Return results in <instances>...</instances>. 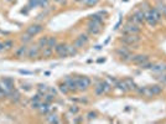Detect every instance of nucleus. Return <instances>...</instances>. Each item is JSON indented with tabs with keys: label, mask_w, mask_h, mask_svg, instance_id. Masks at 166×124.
Here are the masks:
<instances>
[{
	"label": "nucleus",
	"mask_w": 166,
	"mask_h": 124,
	"mask_svg": "<svg viewBox=\"0 0 166 124\" xmlns=\"http://www.w3.org/2000/svg\"><path fill=\"white\" fill-rule=\"evenodd\" d=\"M15 88V81L10 77H4L0 78V91L4 93V96L8 97L10 95V92Z\"/></svg>",
	"instance_id": "obj_1"
},
{
	"label": "nucleus",
	"mask_w": 166,
	"mask_h": 124,
	"mask_svg": "<svg viewBox=\"0 0 166 124\" xmlns=\"http://www.w3.org/2000/svg\"><path fill=\"white\" fill-rule=\"evenodd\" d=\"M87 31L89 35L97 36L103 31V22L99 21H94V20H89L87 22Z\"/></svg>",
	"instance_id": "obj_2"
},
{
	"label": "nucleus",
	"mask_w": 166,
	"mask_h": 124,
	"mask_svg": "<svg viewBox=\"0 0 166 124\" xmlns=\"http://www.w3.org/2000/svg\"><path fill=\"white\" fill-rule=\"evenodd\" d=\"M140 36L139 35H123L120 37V42L125 46H129V47H134L137 48V46L139 45L140 42Z\"/></svg>",
	"instance_id": "obj_3"
},
{
	"label": "nucleus",
	"mask_w": 166,
	"mask_h": 124,
	"mask_svg": "<svg viewBox=\"0 0 166 124\" xmlns=\"http://www.w3.org/2000/svg\"><path fill=\"white\" fill-rule=\"evenodd\" d=\"M140 33H141L140 26L133 24V22H129V21L122 29V34L123 35H140Z\"/></svg>",
	"instance_id": "obj_4"
},
{
	"label": "nucleus",
	"mask_w": 166,
	"mask_h": 124,
	"mask_svg": "<svg viewBox=\"0 0 166 124\" xmlns=\"http://www.w3.org/2000/svg\"><path fill=\"white\" fill-rule=\"evenodd\" d=\"M112 89V86L107 82V81H101V82H98L94 87V93H95V96L98 97H101L103 95H107V93H109Z\"/></svg>",
	"instance_id": "obj_5"
},
{
	"label": "nucleus",
	"mask_w": 166,
	"mask_h": 124,
	"mask_svg": "<svg viewBox=\"0 0 166 124\" xmlns=\"http://www.w3.org/2000/svg\"><path fill=\"white\" fill-rule=\"evenodd\" d=\"M76 82H77V88L78 91L81 92H84L87 91L91 84H92V79L89 77H86V76H81V77H77L76 78Z\"/></svg>",
	"instance_id": "obj_6"
},
{
	"label": "nucleus",
	"mask_w": 166,
	"mask_h": 124,
	"mask_svg": "<svg viewBox=\"0 0 166 124\" xmlns=\"http://www.w3.org/2000/svg\"><path fill=\"white\" fill-rule=\"evenodd\" d=\"M115 52H117L118 57H119L120 60L125 61V62H126V61H131L133 56H134L128 47H119V48H117V50H115Z\"/></svg>",
	"instance_id": "obj_7"
},
{
	"label": "nucleus",
	"mask_w": 166,
	"mask_h": 124,
	"mask_svg": "<svg viewBox=\"0 0 166 124\" xmlns=\"http://www.w3.org/2000/svg\"><path fill=\"white\" fill-rule=\"evenodd\" d=\"M55 52H56V55L60 57V58H67L68 57V47H67V45L66 44H57L56 46H55Z\"/></svg>",
	"instance_id": "obj_8"
},
{
	"label": "nucleus",
	"mask_w": 166,
	"mask_h": 124,
	"mask_svg": "<svg viewBox=\"0 0 166 124\" xmlns=\"http://www.w3.org/2000/svg\"><path fill=\"white\" fill-rule=\"evenodd\" d=\"M88 42H89V36H88L87 34H81V35L73 41V45L76 46V48L81 50V48H83Z\"/></svg>",
	"instance_id": "obj_9"
},
{
	"label": "nucleus",
	"mask_w": 166,
	"mask_h": 124,
	"mask_svg": "<svg viewBox=\"0 0 166 124\" xmlns=\"http://www.w3.org/2000/svg\"><path fill=\"white\" fill-rule=\"evenodd\" d=\"M42 30H44V25H41V24H32V25H30L26 29V33L29 35H31V36H36V35H39L41 33Z\"/></svg>",
	"instance_id": "obj_10"
},
{
	"label": "nucleus",
	"mask_w": 166,
	"mask_h": 124,
	"mask_svg": "<svg viewBox=\"0 0 166 124\" xmlns=\"http://www.w3.org/2000/svg\"><path fill=\"white\" fill-rule=\"evenodd\" d=\"M40 52H41V48H40V46L37 44L31 45L29 47V50H27V57L31 58V60L37 58V57H40Z\"/></svg>",
	"instance_id": "obj_11"
},
{
	"label": "nucleus",
	"mask_w": 166,
	"mask_h": 124,
	"mask_svg": "<svg viewBox=\"0 0 166 124\" xmlns=\"http://www.w3.org/2000/svg\"><path fill=\"white\" fill-rule=\"evenodd\" d=\"M27 50H29V47L25 44H22L21 46L16 47V50L14 51V55H15L16 58H20L21 60L24 57H27Z\"/></svg>",
	"instance_id": "obj_12"
},
{
	"label": "nucleus",
	"mask_w": 166,
	"mask_h": 124,
	"mask_svg": "<svg viewBox=\"0 0 166 124\" xmlns=\"http://www.w3.org/2000/svg\"><path fill=\"white\" fill-rule=\"evenodd\" d=\"M64 83L67 84V87H68L70 92H73V93H76V92L78 91V88H77V82H76V78H72V77H67V78L64 79Z\"/></svg>",
	"instance_id": "obj_13"
},
{
	"label": "nucleus",
	"mask_w": 166,
	"mask_h": 124,
	"mask_svg": "<svg viewBox=\"0 0 166 124\" xmlns=\"http://www.w3.org/2000/svg\"><path fill=\"white\" fill-rule=\"evenodd\" d=\"M8 98L13 102V103H19L20 101H21V93L17 91V89H13L11 92H10V95L8 96Z\"/></svg>",
	"instance_id": "obj_14"
},
{
	"label": "nucleus",
	"mask_w": 166,
	"mask_h": 124,
	"mask_svg": "<svg viewBox=\"0 0 166 124\" xmlns=\"http://www.w3.org/2000/svg\"><path fill=\"white\" fill-rule=\"evenodd\" d=\"M53 48L52 47H48V46H46V47H44V48H41V52H40V57L41 58H45V60H47V58H51L52 56H53Z\"/></svg>",
	"instance_id": "obj_15"
},
{
	"label": "nucleus",
	"mask_w": 166,
	"mask_h": 124,
	"mask_svg": "<svg viewBox=\"0 0 166 124\" xmlns=\"http://www.w3.org/2000/svg\"><path fill=\"white\" fill-rule=\"evenodd\" d=\"M149 60V56L148 55H134L133 56V58H131V62L134 65H140V64H143V62H145V61H148Z\"/></svg>",
	"instance_id": "obj_16"
},
{
	"label": "nucleus",
	"mask_w": 166,
	"mask_h": 124,
	"mask_svg": "<svg viewBox=\"0 0 166 124\" xmlns=\"http://www.w3.org/2000/svg\"><path fill=\"white\" fill-rule=\"evenodd\" d=\"M37 110H39V113L41 114V115H47L48 114V112L51 110V107H50V103H47V102H41V104H40V107L37 108Z\"/></svg>",
	"instance_id": "obj_17"
},
{
	"label": "nucleus",
	"mask_w": 166,
	"mask_h": 124,
	"mask_svg": "<svg viewBox=\"0 0 166 124\" xmlns=\"http://www.w3.org/2000/svg\"><path fill=\"white\" fill-rule=\"evenodd\" d=\"M151 70L156 73H162L166 72V64L165 62H159V64H155L151 66Z\"/></svg>",
	"instance_id": "obj_18"
},
{
	"label": "nucleus",
	"mask_w": 166,
	"mask_h": 124,
	"mask_svg": "<svg viewBox=\"0 0 166 124\" xmlns=\"http://www.w3.org/2000/svg\"><path fill=\"white\" fill-rule=\"evenodd\" d=\"M133 15L137 17V20L140 22V25H143L144 22H146V14H145L144 10H138V11H135Z\"/></svg>",
	"instance_id": "obj_19"
},
{
	"label": "nucleus",
	"mask_w": 166,
	"mask_h": 124,
	"mask_svg": "<svg viewBox=\"0 0 166 124\" xmlns=\"http://www.w3.org/2000/svg\"><path fill=\"white\" fill-rule=\"evenodd\" d=\"M145 14H146V22H148L150 26H152V27H154V26H156L159 21L152 16V14L150 13V9H149L148 11H145Z\"/></svg>",
	"instance_id": "obj_20"
},
{
	"label": "nucleus",
	"mask_w": 166,
	"mask_h": 124,
	"mask_svg": "<svg viewBox=\"0 0 166 124\" xmlns=\"http://www.w3.org/2000/svg\"><path fill=\"white\" fill-rule=\"evenodd\" d=\"M137 91H138L139 95H141L143 97H148V98L152 97V93H151V91H150V87H143V88H138Z\"/></svg>",
	"instance_id": "obj_21"
},
{
	"label": "nucleus",
	"mask_w": 166,
	"mask_h": 124,
	"mask_svg": "<svg viewBox=\"0 0 166 124\" xmlns=\"http://www.w3.org/2000/svg\"><path fill=\"white\" fill-rule=\"evenodd\" d=\"M150 91L152 93V96H159L162 93L164 87H162V84H154V86H150Z\"/></svg>",
	"instance_id": "obj_22"
},
{
	"label": "nucleus",
	"mask_w": 166,
	"mask_h": 124,
	"mask_svg": "<svg viewBox=\"0 0 166 124\" xmlns=\"http://www.w3.org/2000/svg\"><path fill=\"white\" fill-rule=\"evenodd\" d=\"M125 81V83H126V87H128V91H137L138 89V86H137V83L133 81V78H125L124 79Z\"/></svg>",
	"instance_id": "obj_23"
},
{
	"label": "nucleus",
	"mask_w": 166,
	"mask_h": 124,
	"mask_svg": "<svg viewBox=\"0 0 166 124\" xmlns=\"http://www.w3.org/2000/svg\"><path fill=\"white\" fill-rule=\"evenodd\" d=\"M115 87H117L119 91H122L123 93L128 92V87H126V83H125V81H124V79H122V81H117Z\"/></svg>",
	"instance_id": "obj_24"
},
{
	"label": "nucleus",
	"mask_w": 166,
	"mask_h": 124,
	"mask_svg": "<svg viewBox=\"0 0 166 124\" xmlns=\"http://www.w3.org/2000/svg\"><path fill=\"white\" fill-rule=\"evenodd\" d=\"M150 13L152 14V16H154L157 21H161V19H162V14L156 9V6H155V8H151V9H150Z\"/></svg>",
	"instance_id": "obj_25"
},
{
	"label": "nucleus",
	"mask_w": 166,
	"mask_h": 124,
	"mask_svg": "<svg viewBox=\"0 0 166 124\" xmlns=\"http://www.w3.org/2000/svg\"><path fill=\"white\" fill-rule=\"evenodd\" d=\"M32 37H34V36H31V35H29L27 33H25L24 35H21V36H20V41H21L22 44H25V45H26V44H29V42L32 40Z\"/></svg>",
	"instance_id": "obj_26"
},
{
	"label": "nucleus",
	"mask_w": 166,
	"mask_h": 124,
	"mask_svg": "<svg viewBox=\"0 0 166 124\" xmlns=\"http://www.w3.org/2000/svg\"><path fill=\"white\" fill-rule=\"evenodd\" d=\"M58 89H60V92H61V93H63V95H68V93H70V89H68L67 84H66L64 82L58 84Z\"/></svg>",
	"instance_id": "obj_27"
},
{
	"label": "nucleus",
	"mask_w": 166,
	"mask_h": 124,
	"mask_svg": "<svg viewBox=\"0 0 166 124\" xmlns=\"http://www.w3.org/2000/svg\"><path fill=\"white\" fill-rule=\"evenodd\" d=\"M47 41H48V36H42L40 37V40L37 41V45L40 46V48H44L47 46Z\"/></svg>",
	"instance_id": "obj_28"
},
{
	"label": "nucleus",
	"mask_w": 166,
	"mask_h": 124,
	"mask_svg": "<svg viewBox=\"0 0 166 124\" xmlns=\"http://www.w3.org/2000/svg\"><path fill=\"white\" fill-rule=\"evenodd\" d=\"M58 44V41H57V37H53V36H48V41H47V46L48 47H52V48H55V46Z\"/></svg>",
	"instance_id": "obj_29"
},
{
	"label": "nucleus",
	"mask_w": 166,
	"mask_h": 124,
	"mask_svg": "<svg viewBox=\"0 0 166 124\" xmlns=\"http://www.w3.org/2000/svg\"><path fill=\"white\" fill-rule=\"evenodd\" d=\"M68 47V56H76L78 53V48H76V46L72 44V45H67Z\"/></svg>",
	"instance_id": "obj_30"
},
{
	"label": "nucleus",
	"mask_w": 166,
	"mask_h": 124,
	"mask_svg": "<svg viewBox=\"0 0 166 124\" xmlns=\"http://www.w3.org/2000/svg\"><path fill=\"white\" fill-rule=\"evenodd\" d=\"M46 122L47 123H60V119H58L57 114H50L48 117H46Z\"/></svg>",
	"instance_id": "obj_31"
},
{
	"label": "nucleus",
	"mask_w": 166,
	"mask_h": 124,
	"mask_svg": "<svg viewBox=\"0 0 166 124\" xmlns=\"http://www.w3.org/2000/svg\"><path fill=\"white\" fill-rule=\"evenodd\" d=\"M101 0H86V2L83 3V5L84 6H88V8H91V6H95Z\"/></svg>",
	"instance_id": "obj_32"
},
{
	"label": "nucleus",
	"mask_w": 166,
	"mask_h": 124,
	"mask_svg": "<svg viewBox=\"0 0 166 124\" xmlns=\"http://www.w3.org/2000/svg\"><path fill=\"white\" fill-rule=\"evenodd\" d=\"M40 3H41V0H29V5H27V8H29V9L36 8V6L40 5Z\"/></svg>",
	"instance_id": "obj_33"
},
{
	"label": "nucleus",
	"mask_w": 166,
	"mask_h": 124,
	"mask_svg": "<svg viewBox=\"0 0 166 124\" xmlns=\"http://www.w3.org/2000/svg\"><path fill=\"white\" fill-rule=\"evenodd\" d=\"M151 66H152V64H151V62H149V60H148V61H145V62H143V64H140V65H139V67H140V68H143V70H148V68H151Z\"/></svg>",
	"instance_id": "obj_34"
},
{
	"label": "nucleus",
	"mask_w": 166,
	"mask_h": 124,
	"mask_svg": "<svg viewBox=\"0 0 166 124\" xmlns=\"http://www.w3.org/2000/svg\"><path fill=\"white\" fill-rule=\"evenodd\" d=\"M68 112L71 113V114H78L79 113V107L78 106H71L70 108H68Z\"/></svg>",
	"instance_id": "obj_35"
},
{
	"label": "nucleus",
	"mask_w": 166,
	"mask_h": 124,
	"mask_svg": "<svg viewBox=\"0 0 166 124\" xmlns=\"http://www.w3.org/2000/svg\"><path fill=\"white\" fill-rule=\"evenodd\" d=\"M44 101H45V102H47V103H52V102L55 101V96H52V95H47V93H46V95L44 96Z\"/></svg>",
	"instance_id": "obj_36"
},
{
	"label": "nucleus",
	"mask_w": 166,
	"mask_h": 124,
	"mask_svg": "<svg viewBox=\"0 0 166 124\" xmlns=\"http://www.w3.org/2000/svg\"><path fill=\"white\" fill-rule=\"evenodd\" d=\"M4 46H5V50H10L14 47V42L11 40H6V41H4Z\"/></svg>",
	"instance_id": "obj_37"
},
{
	"label": "nucleus",
	"mask_w": 166,
	"mask_h": 124,
	"mask_svg": "<svg viewBox=\"0 0 166 124\" xmlns=\"http://www.w3.org/2000/svg\"><path fill=\"white\" fill-rule=\"evenodd\" d=\"M97 112H88L87 113V119L88 120H93V119H95L97 118Z\"/></svg>",
	"instance_id": "obj_38"
},
{
	"label": "nucleus",
	"mask_w": 166,
	"mask_h": 124,
	"mask_svg": "<svg viewBox=\"0 0 166 124\" xmlns=\"http://www.w3.org/2000/svg\"><path fill=\"white\" fill-rule=\"evenodd\" d=\"M21 88H22L24 91L29 92V91H31V88H32V84H30V83H22V84H21Z\"/></svg>",
	"instance_id": "obj_39"
},
{
	"label": "nucleus",
	"mask_w": 166,
	"mask_h": 124,
	"mask_svg": "<svg viewBox=\"0 0 166 124\" xmlns=\"http://www.w3.org/2000/svg\"><path fill=\"white\" fill-rule=\"evenodd\" d=\"M5 50V46H4V42H0V52H3Z\"/></svg>",
	"instance_id": "obj_40"
},
{
	"label": "nucleus",
	"mask_w": 166,
	"mask_h": 124,
	"mask_svg": "<svg viewBox=\"0 0 166 124\" xmlns=\"http://www.w3.org/2000/svg\"><path fill=\"white\" fill-rule=\"evenodd\" d=\"M21 75H32V72H29V71H20Z\"/></svg>",
	"instance_id": "obj_41"
},
{
	"label": "nucleus",
	"mask_w": 166,
	"mask_h": 124,
	"mask_svg": "<svg viewBox=\"0 0 166 124\" xmlns=\"http://www.w3.org/2000/svg\"><path fill=\"white\" fill-rule=\"evenodd\" d=\"M5 96H4V93L2 92V91H0V99H2V98H4Z\"/></svg>",
	"instance_id": "obj_42"
},
{
	"label": "nucleus",
	"mask_w": 166,
	"mask_h": 124,
	"mask_svg": "<svg viewBox=\"0 0 166 124\" xmlns=\"http://www.w3.org/2000/svg\"><path fill=\"white\" fill-rule=\"evenodd\" d=\"M75 2H76V3H82V4H83V3L86 2V0H75Z\"/></svg>",
	"instance_id": "obj_43"
},
{
	"label": "nucleus",
	"mask_w": 166,
	"mask_h": 124,
	"mask_svg": "<svg viewBox=\"0 0 166 124\" xmlns=\"http://www.w3.org/2000/svg\"><path fill=\"white\" fill-rule=\"evenodd\" d=\"M104 61H106L104 58H99V60H98V62H99V64H102V62H104Z\"/></svg>",
	"instance_id": "obj_44"
},
{
	"label": "nucleus",
	"mask_w": 166,
	"mask_h": 124,
	"mask_svg": "<svg viewBox=\"0 0 166 124\" xmlns=\"http://www.w3.org/2000/svg\"><path fill=\"white\" fill-rule=\"evenodd\" d=\"M53 2H56V3H64V0H53Z\"/></svg>",
	"instance_id": "obj_45"
},
{
	"label": "nucleus",
	"mask_w": 166,
	"mask_h": 124,
	"mask_svg": "<svg viewBox=\"0 0 166 124\" xmlns=\"http://www.w3.org/2000/svg\"><path fill=\"white\" fill-rule=\"evenodd\" d=\"M165 17H166V6H165V10H164V14H162Z\"/></svg>",
	"instance_id": "obj_46"
},
{
	"label": "nucleus",
	"mask_w": 166,
	"mask_h": 124,
	"mask_svg": "<svg viewBox=\"0 0 166 124\" xmlns=\"http://www.w3.org/2000/svg\"><path fill=\"white\" fill-rule=\"evenodd\" d=\"M8 2H10V0H8Z\"/></svg>",
	"instance_id": "obj_47"
},
{
	"label": "nucleus",
	"mask_w": 166,
	"mask_h": 124,
	"mask_svg": "<svg viewBox=\"0 0 166 124\" xmlns=\"http://www.w3.org/2000/svg\"><path fill=\"white\" fill-rule=\"evenodd\" d=\"M165 86H166V83H165Z\"/></svg>",
	"instance_id": "obj_48"
}]
</instances>
